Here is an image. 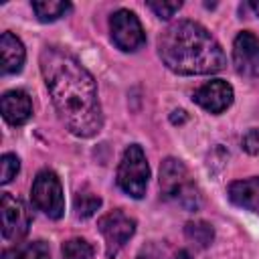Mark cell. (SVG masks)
Returning <instances> with one entry per match:
<instances>
[{
	"instance_id": "6da1fadb",
	"label": "cell",
	"mask_w": 259,
	"mask_h": 259,
	"mask_svg": "<svg viewBox=\"0 0 259 259\" xmlns=\"http://www.w3.org/2000/svg\"><path fill=\"white\" fill-rule=\"evenodd\" d=\"M40 73L67 130L79 138L99 134L103 115L97 85L79 59L67 49L45 47L40 51Z\"/></svg>"
},
{
	"instance_id": "7a4b0ae2",
	"label": "cell",
	"mask_w": 259,
	"mask_h": 259,
	"mask_svg": "<svg viewBox=\"0 0 259 259\" xmlns=\"http://www.w3.org/2000/svg\"><path fill=\"white\" fill-rule=\"evenodd\" d=\"M158 53L164 65L178 75H208L227 65L217 38L194 20L170 24L158 38Z\"/></svg>"
},
{
	"instance_id": "3957f363",
	"label": "cell",
	"mask_w": 259,
	"mask_h": 259,
	"mask_svg": "<svg viewBox=\"0 0 259 259\" xmlns=\"http://www.w3.org/2000/svg\"><path fill=\"white\" fill-rule=\"evenodd\" d=\"M160 190L166 200L184 210H196L200 206L198 186L184 162L178 158H166L160 164Z\"/></svg>"
},
{
	"instance_id": "277c9868",
	"label": "cell",
	"mask_w": 259,
	"mask_h": 259,
	"mask_svg": "<svg viewBox=\"0 0 259 259\" xmlns=\"http://www.w3.org/2000/svg\"><path fill=\"white\" fill-rule=\"evenodd\" d=\"M148 180H150V166L144 150L138 144L127 146L117 166V186L127 196L142 198L146 194Z\"/></svg>"
},
{
	"instance_id": "5b68a950",
	"label": "cell",
	"mask_w": 259,
	"mask_h": 259,
	"mask_svg": "<svg viewBox=\"0 0 259 259\" xmlns=\"http://www.w3.org/2000/svg\"><path fill=\"white\" fill-rule=\"evenodd\" d=\"M30 200L49 219H61L63 217V212H65L63 186H61L59 176L53 170H40L36 174L32 188H30Z\"/></svg>"
},
{
	"instance_id": "8992f818",
	"label": "cell",
	"mask_w": 259,
	"mask_h": 259,
	"mask_svg": "<svg viewBox=\"0 0 259 259\" xmlns=\"http://www.w3.org/2000/svg\"><path fill=\"white\" fill-rule=\"evenodd\" d=\"M97 227L105 239V253L109 259H113L136 233V221L130 214H125L123 210L105 212L97 221Z\"/></svg>"
},
{
	"instance_id": "52a82bcc",
	"label": "cell",
	"mask_w": 259,
	"mask_h": 259,
	"mask_svg": "<svg viewBox=\"0 0 259 259\" xmlns=\"http://www.w3.org/2000/svg\"><path fill=\"white\" fill-rule=\"evenodd\" d=\"M109 30L113 45L123 53H134L146 42V32L142 28V22L132 10L125 8L115 10L109 18Z\"/></svg>"
},
{
	"instance_id": "ba28073f",
	"label": "cell",
	"mask_w": 259,
	"mask_h": 259,
	"mask_svg": "<svg viewBox=\"0 0 259 259\" xmlns=\"http://www.w3.org/2000/svg\"><path fill=\"white\" fill-rule=\"evenodd\" d=\"M0 217H2V235L8 241H20L26 237L30 229V214L26 204L12 196L10 192H4L0 198Z\"/></svg>"
},
{
	"instance_id": "9c48e42d",
	"label": "cell",
	"mask_w": 259,
	"mask_h": 259,
	"mask_svg": "<svg viewBox=\"0 0 259 259\" xmlns=\"http://www.w3.org/2000/svg\"><path fill=\"white\" fill-rule=\"evenodd\" d=\"M233 65L245 77H259V38L253 32H239L233 42Z\"/></svg>"
},
{
	"instance_id": "30bf717a",
	"label": "cell",
	"mask_w": 259,
	"mask_h": 259,
	"mask_svg": "<svg viewBox=\"0 0 259 259\" xmlns=\"http://www.w3.org/2000/svg\"><path fill=\"white\" fill-rule=\"evenodd\" d=\"M192 101L210 113H223L233 103V87L223 79H212L194 91Z\"/></svg>"
},
{
	"instance_id": "8fae6325",
	"label": "cell",
	"mask_w": 259,
	"mask_h": 259,
	"mask_svg": "<svg viewBox=\"0 0 259 259\" xmlns=\"http://www.w3.org/2000/svg\"><path fill=\"white\" fill-rule=\"evenodd\" d=\"M0 109H2V117L10 123V125H22L30 119L32 115V101L30 95L22 89H10L2 95L0 99Z\"/></svg>"
},
{
	"instance_id": "7c38bea8",
	"label": "cell",
	"mask_w": 259,
	"mask_h": 259,
	"mask_svg": "<svg viewBox=\"0 0 259 259\" xmlns=\"http://www.w3.org/2000/svg\"><path fill=\"white\" fill-rule=\"evenodd\" d=\"M26 59V51L24 45L20 42L18 36H14L12 32H2L0 36V69L2 75H12L18 73L24 65Z\"/></svg>"
},
{
	"instance_id": "4fadbf2b",
	"label": "cell",
	"mask_w": 259,
	"mask_h": 259,
	"mask_svg": "<svg viewBox=\"0 0 259 259\" xmlns=\"http://www.w3.org/2000/svg\"><path fill=\"white\" fill-rule=\"evenodd\" d=\"M229 198L233 204L259 214V176L231 182L229 184Z\"/></svg>"
},
{
	"instance_id": "5bb4252c",
	"label": "cell",
	"mask_w": 259,
	"mask_h": 259,
	"mask_svg": "<svg viewBox=\"0 0 259 259\" xmlns=\"http://www.w3.org/2000/svg\"><path fill=\"white\" fill-rule=\"evenodd\" d=\"M0 259H51V249L45 241H30L4 249Z\"/></svg>"
},
{
	"instance_id": "9a60e30c",
	"label": "cell",
	"mask_w": 259,
	"mask_h": 259,
	"mask_svg": "<svg viewBox=\"0 0 259 259\" xmlns=\"http://www.w3.org/2000/svg\"><path fill=\"white\" fill-rule=\"evenodd\" d=\"M32 10H34L38 20L53 22V20L65 16L71 10V4L63 2V0H34L32 2Z\"/></svg>"
},
{
	"instance_id": "2e32d148",
	"label": "cell",
	"mask_w": 259,
	"mask_h": 259,
	"mask_svg": "<svg viewBox=\"0 0 259 259\" xmlns=\"http://www.w3.org/2000/svg\"><path fill=\"white\" fill-rule=\"evenodd\" d=\"M184 235H186V239H188L190 243H194L198 249H206V247L212 243V239H214L212 227H210L208 223H204V221H190V223H186Z\"/></svg>"
},
{
	"instance_id": "e0dca14e",
	"label": "cell",
	"mask_w": 259,
	"mask_h": 259,
	"mask_svg": "<svg viewBox=\"0 0 259 259\" xmlns=\"http://www.w3.org/2000/svg\"><path fill=\"white\" fill-rule=\"evenodd\" d=\"M101 206V198L89 190H79L75 194V212L81 219H87L91 214H95V210Z\"/></svg>"
},
{
	"instance_id": "ac0fdd59",
	"label": "cell",
	"mask_w": 259,
	"mask_h": 259,
	"mask_svg": "<svg viewBox=\"0 0 259 259\" xmlns=\"http://www.w3.org/2000/svg\"><path fill=\"white\" fill-rule=\"evenodd\" d=\"M63 257L65 259H93V247L85 241V239H69L63 243Z\"/></svg>"
},
{
	"instance_id": "d6986e66",
	"label": "cell",
	"mask_w": 259,
	"mask_h": 259,
	"mask_svg": "<svg viewBox=\"0 0 259 259\" xmlns=\"http://www.w3.org/2000/svg\"><path fill=\"white\" fill-rule=\"evenodd\" d=\"M20 170V160L16 154H4L0 158V182L8 184Z\"/></svg>"
},
{
	"instance_id": "ffe728a7",
	"label": "cell",
	"mask_w": 259,
	"mask_h": 259,
	"mask_svg": "<svg viewBox=\"0 0 259 259\" xmlns=\"http://www.w3.org/2000/svg\"><path fill=\"white\" fill-rule=\"evenodd\" d=\"M148 8H150L158 18L168 20V18H172V16L182 8V2H180V0H172V2H166V0H162V2H148Z\"/></svg>"
},
{
	"instance_id": "44dd1931",
	"label": "cell",
	"mask_w": 259,
	"mask_h": 259,
	"mask_svg": "<svg viewBox=\"0 0 259 259\" xmlns=\"http://www.w3.org/2000/svg\"><path fill=\"white\" fill-rule=\"evenodd\" d=\"M136 259H168V255H166V251H164L160 245H156V243H146V245L140 249V253H138Z\"/></svg>"
},
{
	"instance_id": "7402d4cb",
	"label": "cell",
	"mask_w": 259,
	"mask_h": 259,
	"mask_svg": "<svg viewBox=\"0 0 259 259\" xmlns=\"http://www.w3.org/2000/svg\"><path fill=\"white\" fill-rule=\"evenodd\" d=\"M243 150L247 154H257L259 152V130H249L243 136Z\"/></svg>"
},
{
	"instance_id": "603a6c76",
	"label": "cell",
	"mask_w": 259,
	"mask_h": 259,
	"mask_svg": "<svg viewBox=\"0 0 259 259\" xmlns=\"http://www.w3.org/2000/svg\"><path fill=\"white\" fill-rule=\"evenodd\" d=\"M172 123H182L184 119H186V111L184 109H176V111H172Z\"/></svg>"
},
{
	"instance_id": "cb8c5ba5",
	"label": "cell",
	"mask_w": 259,
	"mask_h": 259,
	"mask_svg": "<svg viewBox=\"0 0 259 259\" xmlns=\"http://www.w3.org/2000/svg\"><path fill=\"white\" fill-rule=\"evenodd\" d=\"M247 8H249V10H253V14L259 18V2H257V0H255V2H249V4H247Z\"/></svg>"
}]
</instances>
